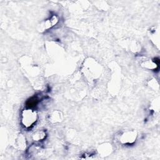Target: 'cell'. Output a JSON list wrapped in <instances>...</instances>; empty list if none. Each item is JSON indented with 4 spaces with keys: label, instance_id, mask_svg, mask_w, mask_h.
Segmentation results:
<instances>
[{
    "label": "cell",
    "instance_id": "4",
    "mask_svg": "<svg viewBox=\"0 0 160 160\" xmlns=\"http://www.w3.org/2000/svg\"><path fill=\"white\" fill-rule=\"evenodd\" d=\"M46 136V134L44 131H38L33 134V139L34 141H39L43 139Z\"/></svg>",
    "mask_w": 160,
    "mask_h": 160
},
{
    "label": "cell",
    "instance_id": "2",
    "mask_svg": "<svg viewBox=\"0 0 160 160\" xmlns=\"http://www.w3.org/2000/svg\"><path fill=\"white\" fill-rule=\"evenodd\" d=\"M137 137V134L135 131H128L122 134L121 141L124 144H131L134 142Z\"/></svg>",
    "mask_w": 160,
    "mask_h": 160
},
{
    "label": "cell",
    "instance_id": "1",
    "mask_svg": "<svg viewBox=\"0 0 160 160\" xmlns=\"http://www.w3.org/2000/svg\"><path fill=\"white\" fill-rule=\"evenodd\" d=\"M38 115L35 111L31 109H24L21 114V122L25 128H29L36 122Z\"/></svg>",
    "mask_w": 160,
    "mask_h": 160
},
{
    "label": "cell",
    "instance_id": "3",
    "mask_svg": "<svg viewBox=\"0 0 160 160\" xmlns=\"http://www.w3.org/2000/svg\"><path fill=\"white\" fill-rule=\"evenodd\" d=\"M58 21V19L57 18L56 16H52L50 19L46 20L43 25V29H48L49 28H51L52 26H53L54 25H55Z\"/></svg>",
    "mask_w": 160,
    "mask_h": 160
}]
</instances>
